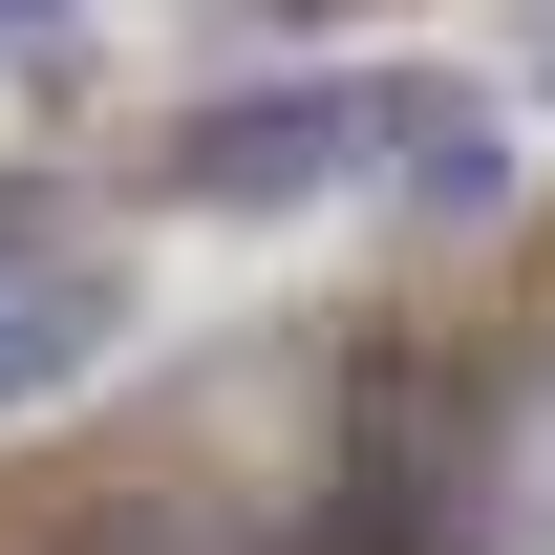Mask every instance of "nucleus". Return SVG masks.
Returning a JSON list of instances; mask_svg holds the SVG:
<instances>
[{"instance_id":"nucleus-4","label":"nucleus","mask_w":555,"mask_h":555,"mask_svg":"<svg viewBox=\"0 0 555 555\" xmlns=\"http://www.w3.org/2000/svg\"><path fill=\"white\" fill-rule=\"evenodd\" d=\"M22 22H65V0H22Z\"/></svg>"},{"instance_id":"nucleus-3","label":"nucleus","mask_w":555,"mask_h":555,"mask_svg":"<svg viewBox=\"0 0 555 555\" xmlns=\"http://www.w3.org/2000/svg\"><path fill=\"white\" fill-rule=\"evenodd\" d=\"M107 321H129V278H22V299H0V406H65L86 363H107Z\"/></svg>"},{"instance_id":"nucleus-5","label":"nucleus","mask_w":555,"mask_h":555,"mask_svg":"<svg viewBox=\"0 0 555 555\" xmlns=\"http://www.w3.org/2000/svg\"><path fill=\"white\" fill-rule=\"evenodd\" d=\"M0 22H22V0H0Z\"/></svg>"},{"instance_id":"nucleus-2","label":"nucleus","mask_w":555,"mask_h":555,"mask_svg":"<svg viewBox=\"0 0 555 555\" xmlns=\"http://www.w3.org/2000/svg\"><path fill=\"white\" fill-rule=\"evenodd\" d=\"M363 171H406L427 214H491V193H513L491 86H449V65H363Z\"/></svg>"},{"instance_id":"nucleus-1","label":"nucleus","mask_w":555,"mask_h":555,"mask_svg":"<svg viewBox=\"0 0 555 555\" xmlns=\"http://www.w3.org/2000/svg\"><path fill=\"white\" fill-rule=\"evenodd\" d=\"M214 214H299L321 171H363V86H235V107H193V150H171Z\"/></svg>"}]
</instances>
